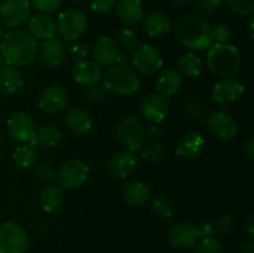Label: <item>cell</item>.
Listing matches in <instances>:
<instances>
[{
    "instance_id": "31",
    "label": "cell",
    "mask_w": 254,
    "mask_h": 253,
    "mask_svg": "<svg viewBox=\"0 0 254 253\" xmlns=\"http://www.w3.org/2000/svg\"><path fill=\"white\" fill-rule=\"evenodd\" d=\"M61 136V130L56 126H54V124H44L39 129H36L31 144H34L36 148L37 146L52 148V146H56Z\"/></svg>"
},
{
    "instance_id": "17",
    "label": "cell",
    "mask_w": 254,
    "mask_h": 253,
    "mask_svg": "<svg viewBox=\"0 0 254 253\" xmlns=\"http://www.w3.org/2000/svg\"><path fill=\"white\" fill-rule=\"evenodd\" d=\"M68 102L66 89L61 86H49L42 91L39 98V107L44 113L56 114L64 111Z\"/></svg>"
},
{
    "instance_id": "34",
    "label": "cell",
    "mask_w": 254,
    "mask_h": 253,
    "mask_svg": "<svg viewBox=\"0 0 254 253\" xmlns=\"http://www.w3.org/2000/svg\"><path fill=\"white\" fill-rule=\"evenodd\" d=\"M141 158L149 163H160L165 159V150L159 141H151L141 149Z\"/></svg>"
},
{
    "instance_id": "7",
    "label": "cell",
    "mask_w": 254,
    "mask_h": 253,
    "mask_svg": "<svg viewBox=\"0 0 254 253\" xmlns=\"http://www.w3.org/2000/svg\"><path fill=\"white\" fill-rule=\"evenodd\" d=\"M29 236L22 226L14 221L0 223V253H25Z\"/></svg>"
},
{
    "instance_id": "45",
    "label": "cell",
    "mask_w": 254,
    "mask_h": 253,
    "mask_svg": "<svg viewBox=\"0 0 254 253\" xmlns=\"http://www.w3.org/2000/svg\"><path fill=\"white\" fill-rule=\"evenodd\" d=\"M107 96V91L103 86H99V84H94L91 86L86 92V99L92 104L99 103V102L103 101Z\"/></svg>"
},
{
    "instance_id": "54",
    "label": "cell",
    "mask_w": 254,
    "mask_h": 253,
    "mask_svg": "<svg viewBox=\"0 0 254 253\" xmlns=\"http://www.w3.org/2000/svg\"><path fill=\"white\" fill-rule=\"evenodd\" d=\"M171 4L175 5V6L178 7H184L185 5H188V2L190 1V0H170Z\"/></svg>"
},
{
    "instance_id": "4",
    "label": "cell",
    "mask_w": 254,
    "mask_h": 253,
    "mask_svg": "<svg viewBox=\"0 0 254 253\" xmlns=\"http://www.w3.org/2000/svg\"><path fill=\"white\" fill-rule=\"evenodd\" d=\"M102 81L106 91L122 97L131 96L138 92L140 87V79L136 71L127 64L114 63L109 66L102 77Z\"/></svg>"
},
{
    "instance_id": "33",
    "label": "cell",
    "mask_w": 254,
    "mask_h": 253,
    "mask_svg": "<svg viewBox=\"0 0 254 253\" xmlns=\"http://www.w3.org/2000/svg\"><path fill=\"white\" fill-rule=\"evenodd\" d=\"M151 211L159 218L166 220L173 215V205L165 196H154L153 200H151Z\"/></svg>"
},
{
    "instance_id": "6",
    "label": "cell",
    "mask_w": 254,
    "mask_h": 253,
    "mask_svg": "<svg viewBox=\"0 0 254 253\" xmlns=\"http://www.w3.org/2000/svg\"><path fill=\"white\" fill-rule=\"evenodd\" d=\"M116 136L126 150L134 153L143 148L145 141V129L136 117L127 116L122 118L117 126Z\"/></svg>"
},
{
    "instance_id": "18",
    "label": "cell",
    "mask_w": 254,
    "mask_h": 253,
    "mask_svg": "<svg viewBox=\"0 0 254 253\" xmlns=\"http://www.w3.org/2000/svg\"><path fill=\"white\" fill-rule=\"evenodd\" d=\"M92 61L101 67H109L114 64L118 59L119 51L116 42L108 36H99L91 47Z\"/></svg>"
},
{
    "instance_id": "13",
    "label": "cell",
    "mask_w": 254,
    "mask_h": 253,
    "mask_svg": "<svg viewBox=\"0 0 254 253\" xmlns=\"http://www.w3.org/2000/svg\"><path fill=\"white\" fill-rule=\"evenodd\" d=\"M245 93V86L235 78H222L212 89V101L218 106H231L240 101Z\"/></svg>"
},
{
    "instance_id": "47",
    "label": "cell",
    "mask_w": 254,
    "mask_h": 253,
    "mask_svg": "<svg viewBox=\"0 0 254 253\" xmlns=\"http://www.w3.org/2000/svg\"><path fill=\"white\" fill-rule=\"evenodd\" d=\"M196 231H197L198 238H207L213 235L215 227H213L212 223L210 222H201L200 225L196 226Z\"/></svg>"
},
{
    "instance_id": "40",
    "label": "cell",
    "mask_w": 254,
    "mask_h": 253,
    "mask_svg": "<svg viewBox=\"0 0 254 253\" xmlns=\"http://www.w3.org/2000/svg\"><path fill=\"white\" fill-rule=\"evenodd\" d=\"M232 37V31L226 24H217L211 27V39L216 44H227Z\"/></svg>"
},
{
    "instance_id": "1",
    "label": "cell",
    "mask_w": 254,
    "mask_h": 253,
    "mask_svg": "<svg viewBox=\"0 0 254 253\" xmlns=\"http://www.w3.org/2000/svg\"><path fill=\"white\" fill-rule=\"evenodd\" d=\"M39 54L37 40L24 30H14L2 35L0 41V55L6 64L24 67L32 63Z\"/></svg>"
},
{
    "instance_id": "48",
    "label": "cell",
    "mask_w": 254,
    "mask_h": 253,
    "mask_svg": "<svg viewBox=\"0 0 254 253\" xmlns=\"http://www.w3.org/2000/svg\"><path fill=\"white\" fill-rule=\"evenodd\" d=\"M146 134H148V136L153 141H159L160 140L161 135H163V128L160 126V124H151V126H149Z\"/></svg>"
},
{
    "instance_id": "14",
    "label": "cell",
    "mask_w": 254,
    "mask_h": 253,
    "mask_svg": "<svg viewBox=\"0 0 254 253\" xmlns=\"http://www.w3.org/2000/svg\"><path fill=\"white\" fill-rule=\"evenodd\" d=\"M138 166V158L133 151L121 150L114 153L107 160L106 168L113 178L126 179L135 171Z\"/></svg>"
},
{
    "instance_id": "10",
    "label": "cell",
    "mask_w": 254,
    "mask_h": 253,
    "mask_svg": "<svg viewBox=\"0 0 254 253\" xmlns=\"http://www.w3.org/2000/svg\"><path fill=\"white\" fill-rule=\"evenodd\" d=\"M130 63L134 69L145 76H153L158 73L163 67L164 61L158 49L151 45H143L134 50L130 57Z\"/></svg>"
},
{
    "instance_id": "41",
    "label": "cell",
    "mask_w": 254,
    "mask_h": 253,
    "mask_svg": "<svg viewBox=\"0 0 254 253\" xmlns=\"http://www.w3.org/2000/svg\"><path fill=\"white\" fill-rule=\"evenodd\" d=\"M223 4V0H197L196 10L201 14V16H210L215 14Z\"/></svg>"
},
{
    "instance_id": "35",
    "label": "cell",
    "mask_w": 254,
    "mask_h": 253,
    "mask_svg": "<svg viewBox=\"0 0 254 253\" xmlns=\"http://www.w3.org/2000/svg\"><path fill=\"white\" fill-rule=\"evenodd\" d=\"M195 253H226V250L220 241L213 237H207L202 238L196 245Z\"/></svg>"
},
{
    "instance_id": "15",
    "label": "cell",
    "mask_w": 254,
    "mask_h": 253,
    "mask_svg": "<svg viewBox=\"0 0 254 253\" xmlns=\"http://www.w3.org/2000/svg\"><path fill=\"white\" fill-rule=\"evenodd\" d=\"M66 54L67 49L64 40L59 39V37H52V39L42 41V44L39 46L37 56L40 57L45 66L55 68L64 63V61L66 60Z\"/></svg>"
},
{
    "instance_id": "38",
    "label": "cell",
    "mask_w": 254,
    "mask_h": 253,
    "mask_svg": "<svg viewBox=\"0 0 254 253\" xmlns=\"http://www.w3.org/2000/svg\"><path fill=\"white\" fill-rule=\"evenodd\" d=\"M34 175L35 178L39 179L42 183H50V181H54L57 176V171L51 164H40V165L34 166Z\"/></svg>"
},
{
    "instance_id": "5",
    "label": "cell",
    "mask_w": 254,
    "mask_h": 253,
    "mask_svg": "<svg viewBox=\"0 0 254 253\" xmlns=\"http://www.w3.org/2000/svg\"><path fill=\"white\" fill-rule=\"evenodd\" d=\"M57 32L66 41H78L88 30V17L83 11L67 9L57 17Z\"/></svg>"
},
{
    "instance_id": "24",
    "label": "cell",
    "mask_w": 254,
    "mask_h": 253,
    "mask_svg": "<svg viewBox=\"0 0 254 253\" xmlns=\"http://www.w3.org/2000/svg\"><path fill=\"white\" fill-rule=\"evenodd\" d=\"M183 86L180 73L174 68H164L155 79V88L159 94L168 98L179 93Z\"/></svg>"
},
{
    "instance_id": "46",
    "label": "cell",
    "mask_w": 254,
    "mask_h": 253,
    "mask_svg": "<svg viewBox=\"0 0 254 253\" xmlns=\"http://www.w3.org/2000/svg\"><path fill=\"white\" fill-rule=\"evenodd\" d=\"M91 7L98 14H108L116 7V0H91Z\"/></svg>"
},
{
    "instance_id": "2",
    "label": "cell",
    "mask_w": 254,
    "mask_h": 253,
    "mask_svg": "<svg viewBox=\"0 0 254 253\" xmlns=\"http://www.w3.org/2000/svg\"><path fill=\"white\" fill-rule=\"evenodd\" d=\"M173 30L176 40L189 50L205 51L212 46L211 26L201 15H181L173 25Z\"/></svg>"
},
{
    "instance_id": "36",
    "label": "cell",
    "mask_w": 254,
    "mask_h": 253,
    "mask_svg": "<svg viewBox=\"0 0 254 253\" xmlns=\"http://www.w3.org/2000/svg\"><path fill=\"white\" fill-rule=\"evenodd\" d=\"M223 2L237 15L251 16L254 12V0H223Z\"/></svg>"
},
{
    "instance_id": "26",
    "label": "cell",
    "mask_w": 254,
    "mask_h": 253,
    "mask_svg": "<svg viewBox=\"0 0 254 253\" xmlns=\"http://www.w3.org/2000/svg\"><path fill=\"white\" fill-rule=\"evenodd\" d=\"M173 20L166 12L156 10L144 20V29L151 37H163L173 30Z\"/></svg>"
},
{
    "instance_id": "27",
    "label": "cell",
    "mask_w": 254,
    "mask_h": 253,
    "mask_svg": "<svg viewBox=\"0 0 254 253\" xmlns=\"http://www.w3.org/2000/svg\"><path fill=\"white\" fill-rule=\"evenodd\" d=\"M66 126L77 135H86L93 126V119L91 114L83 108H72L64 117Z\"/></svg>"
},
{
    "instance_id": "25",
    "label": "cell",
    "mask_w": 254,
    "mask_h": 253,
    "mask_svg": "<svg viewBox=\"0 0 254 253\" xmlns=\"http://www.w3.org/2000/svg\"><path fill=\"white\" fill-rule=\"evenodd\" d=\"M116 14L124 26H134L144 17L143 5L140 0H119Z\"/></svg>"
},
{
    "instance_id": "19",
    "label": "cell",
    "mask_w": 254,
    "mask_h": 253,
    "mask_svg": "<svg viewBox=\"0 0 254 253\" xmlns=\"http://www.w3.org/2000/svg\"><path fill=\"white\" fill-rule=\"evenodd\" d=\"M198 240L196 226L190 222H180L169 230L168 241L178 250H188L195 246Z\"/></svg>"
},
{
    "instance_id": "8",
    "label": "cell",
    "mask_w": 254,
    "mask_h": 253,
    "mask_svg": "<svg viewBox=\"0 0 254 253\" xmlns=\"http://www.w3.org/2000/svg\"><path fill=\"white\" fill-rule=\"evenodd\" d=\"M30 12L29 0H4L0 4V24L9 29H17L29 21Z\"/></svg>"
},
{
    "instance_id": "32",
    "label": "cell",
    "mask_w": 254,
    "mask_h": 253,
    "mask_svg": "<svg viewBox=\"0 0 254 253\" xmlns=\"http://www.w3.org/2000/svg\"><path fill=\"white\" fill-rule=\"evenodd\" d=\"M202 60L195 52H186L178 60V68L186 77H197L201 73Z\"/></svg>"
},
{
    "instance_id": "42",
    "label": "cell",
    "mask_w": 254,
    "mask_h": 253,
    "mask_svg": "<svg viewBox=\"0 0 254 253\" xmlns=\"http://www.w3.org/2000/svg\"><path fill=\"white\" fill-rule=\"evenodd\" d=\"M64 0H30V4L42 14L56 11L62 5Z\"/></svg>"
},
{
    "instance_id": "55",
    "label": "cell",
    "mask_w": 254,
    "mask_h": 253,
    "mask_svg": "<svg viewBox=\"0 0 254 253\" xmlns=\"http://www.w3.org/2000/svg\"><path fill=\"white\" fill-rule=\"evenodd\" d=\"M4 66H5V62H4V60H2L1 55H0V69H1Z\"/></svg>"
},
{
    "instance_id": "23",
    "label": "cell",
    "mask_w": 254,
    "mask_h": 253,
    "mask_svg": "<svg viewBox=\"0 0 254 253\" xmlns=\"http://www.w3.org/2000/svg\"><path fill=\"white\" fill-rule=\"evenodd\" d=\"M122 196L130 207H141L150 198V189L141 181H128L122 188Z\"/></svg>"
},
{
    "instance_id": "29",
    "label": "cell",
    "mask_w": 254,
    "mask_h": 253,
    "mask_svg": "<svg viewBox=\"0 0 254 253\" xmlns=\"http://www.w3.org/2000/svg\"><path fill=\"white\" fill-rule=\"evenodd\" d=\"M37 159H39V151L36 146L31 143L21 144L12 153V161L20 170L32 169L36 165Z\"/></svg>"
},
{
    "instance_id": "30",
    "label": "cell",
    "mask_w": 254,
    "mask_h": 253,
    "mask_svg": "<svg viewBox=\"0 0 254 253\" xmlns=\"http://www.w3.org/2000/svg\"><path fill=\"white\" fill-rule=\"evenodd\" d=\"M0 81H1L4 93L14 94L21 91L25 84L24 76L17 67L5 64L0 69Z\"/></svg>"
},
{
    "instance_id": "37",
    "label": "cell",
    "mask_w": 254,
    "mask_h": 253,
    "mask_svg": "<svg viewBox=\"0 0 254 253\" xmlns=\"http://www.w3.org/2000/svg\"><path fill=\"white\" fill-rule=\"evenodd\" d=\"M116 40L119 46H122L127 51H134L138 47V37L130 29L121 30L117 34Z\"/></svg>"
},
{
    "instance_id": "56",
    "label": "cell",
    "mask_w": 254,
    "mask_h": 253,
    "mask_svg": "<svg viewBox=\"0 0 254 253\" xmlns=\"http://www.w3.org/2000/svg\"><path fill=\"white\" fill-rule=\"evenodd\" d=\"M2 35H4V32H2V26H1V24H0V41H1V39H2Z\"/></svg>"
},
{
    "instance_id": "57",
    "label": "cell",
    "mask_w": 254,
    "mask_h": 253,
    "mask_svg": "<svg viewBox=\"0 0 254 253\" xmlns=\"http://www.w3.org/2000/svg\"><path fill=\"white\" fill-rule=\"evenodd\" d=\"M73 2H76V4H82V2H84L86 0H72Z\"/></svg>"
},
{
    "instance_id": "50",
    "label": "cell",
    "mask_w": 254,
    "mask_h": 253,
    "mask_svg": "<svg viewBox=\"0 0 254 253\" xmlns=\"http://www.w3.org/2000/svg\"><path fill=\"white\" fill-rule=\"evenodd\" d=\"M243 153L247 156L250 160H253L254 159V139L253 136H250L245 140L243 143Z\"/></svg>"
},
{
    "instance_id": "39",
    "label": "cell",
    "mask_w": 254,
    "mask_h": 253,
    "mask_svg": "<svg viewBox=\"0 0 254 253\" xmlns=\"http://www.w3.org/2000/svg\"><path fill=\"white\" fill-rule=\"evenodd\" d=\"M89 54L88 44L82 41H73L68 47V55L73 62H79L87 60Z\"/></svg>"
},
{
    "instance_id": "51",
    "label": "cell",
    "mask_w": 254,
    "mask_h": 253,
    "mask_svg": "<svg viewBox=\"0 0 254 253\" xmlns=\"http://www.w3.org/2000/svg\"><path fill=\"white\" fill-rule=\"evenodd\" d=\"M246 30H247L251 39H254V17L252 15H251L250 19L247 20V22H246Z\"/></svg>"
},
{
    "instance_id": "3",
    "label": "cell",
    "mask_w": 254,
    "mask_h": 253,
    "mask_svg": "<svg viewBox=\"0 0 254 253\" xmlns=\"http://www.w3.org/2000/svg\"><path fill=\"white\" fill-rule=\"evenodd\" d=\"M207 67L215 76L230 78L241 68L242 59L238 49L233 45L215 44L210 47L207 54Z\"/></svg>"
},
{
    "instance_id": "21",
    "label": "cell",
    "mask_w": 254,
    "mask_h": 253,
    "mask_svg": "<svg viewBox=\"0 0 254 253\" xmlns=\"http://www.w3.org/2000/svg\"><path fill=\"white\" fill-rule=\"evenodd\" d=\"M205 139L197 131H188L181 136L176 146V154L184 160H193L202 154L205 149Z\"/></svg>"
},
{
    "instance_id": "28",
    "label": "cell",
    "mask_w": 254,
    "mask_h": 253,
    "mask_svg": "<svg viewBox=\"0 0 254 253\" xmlns=\"http://www.w3.org/2000/svg\"><path fill=\"white\" fill-rule=\"evenodd\" d=\"M39 202L42 211L47 213H54L64 206V191L57 185H47L41 189L39 193Z\"/></svg>"
},
{
    "instance_id": "49",
    "label": "cell",
    "mask_w": 254,
    "mask_h": 253,
    "mask_svg": "<svg viewBox=\"0 0 254 253\" xmlns=\"http://www.w3.org/2000/svg\"><path fill=\"white\" fill-rule=\"evenodd\" d=\"M243 228H245V232L247 233V236L250 238L254 237V215L250 213L247 217L243 221Z\"/></svg>"
},
{
    "instance_id": "20",
    "label": "cell",
    "mask_w": 254,
    "mask_h": 253,
    "mask_svg": "<svg viewBox=\"0 0 254 253\" xmlns=\"http://www.w3.org/2000/svg\"><path fill=\"white\" fill-rule=\"evenodd\" d=\"M71 73L74 82L86 87L98 84L102 81V77H103L102 67L98 66L96 62L89 61V60L74 62V64L72 66Z\"/></svg>"
},
{
    "instance_id": "53",
    "label": "cell",
    "mask_w": 254,
    "mask_h": 253,
    "mask_svg": "<svg viewBox=\"0 0 254 253\" xmlns=\"http://www.w3.org/2000/svg\"><path fill=\"white\" fill-rule=\"evenodd\" d=\"M241 253H254V245L252 242H246L241 246Z\"/></svg>"
},
{
    "instance_id": "44",
    "label": "cell",
    "mask_w": 254,
    "mask_h": 253,
    "mask_svg": "<svg viewBox=\"0 0 254 253\" xmlns=\"http://www.w3.org/2000/svg\"><path fill=\"white\" fill-rule=\"evenodd\" d=\"M186 111H188L189 116L195 121H202L207 117V111H206L205 106L198 101H190L186 104Z\"/></svg>"
},
{
    "instance_id": "52",
    "label": "cell",
    "mask_w": 254,
    "mask_h": 253,
    "mask_svg": "<svg viewBox=\"0 0 254 253\" xmlns=\"http://www.w3.org/2000/svg\"><path fill=\"white\" fill-rule=\"evenodd\" d=\"M116 63H119V64H127V66H130V56H128V55H122L119 54L118 55V59H117V62Z\"/></svg>"
},
{
    "instance_id": "9",
    "label": "cell",
    "mask_w": 254,
    "mask_h": 253,
    "mask_svg": "<svg viewBox=\"0 0 254 253\" xmlns=\"http://www.w3.org/2000/svg\"><path fill=\"white\" fill-rule=\"evenodd\" d=\"M88 165L79 159H71L60 168L56 179L60 186L67 190H73L83 186L88 180Z\"/></svg>"
},
{
    "instance_id": "12",
    "label": "cell",
    "mask_w": 254,
    "mask_h": 253,
    "mask_svg": "<svg viewBox=\"0 0 254 253\" xmlns=\"http://www.w3.org/2000/svg\"><path fill=\"white\" fill-rule=\"evenodd\" d=\"M207 128L215 138L222 141L232 140L238 133V124L235 117L223 111L213 112L208 116Z\"/></svg>"
},
{
    "instance_id": "58",
    "label": "cell",
    "mask_w": 254,
    "mask_h": 253,
    "mask_svg": "<svg viewBox=\"0 0 254 253\" xmlns=\"http://www.w3.org/2000/svg\"><path fill=\"white\" fill-rule=\"evenodd\" d=\"M4 93V88H2V84H1V81H0V94Z\"/></svg>"
},
{
    "instance_id": "22",
    "label": "cell",
    "mask_w": 254,
    "mask_h": 253,
    "mask_svg": "<svg viewBox=\"0 0 254 253\" xmlns=\"http://www.w3.org/2000/svg\"><path fill=\"white\" fill-rule=\"evenodd\" d=\"M29 31L36 40H50L56 37V20L49 14H36L29 19Z\"/></svg>"
},
{
    "instance_id": "16",
    "label": "cell",
    "mask_w": 254,
    "mask_h": 253,
    "mask_svg": "<svg viewBox=\"0 0 254 253\" xmlns=\"http://www.w3.org/2000/svg\"><path fill=\"white\" fill-rule=\"evenodd\" d=\"M140 111L144 118L151 124H160L168 116V101L158 92H154L141 101Z\"/></svg>"
},
{
    "instance_id": "43",
    "label": "cell",
    "mask_w": 254,
    "mask_h": 253,
    "mask_svg": "<svg viewBox=\"0 0 254 253\" xmlns=\"http://www.w3.org/2000/svg\"><path fill=\"white\" fill-rule=\"evenodd\" d=\"M233 226H235V222H233V218L230 213H223L220 217L216 220V223L213 227L216 228L220 235H228L230 232H232Z\"/></svg>"
},
{
    "instance_id": "11",
    "label": "cell",
    "mask_w": 254,
    "mask_h": 253,
    "mask_svg": "<svg viewBox=\"0 0 254 253\" xmlns=\"http://www.w3.org/2000/svg\"><path fill=\"white\" fill-rule=\"evenodd\" d=\"M6 130L10 138L19 144L31 143L36 126L31 117L25 112H15L6 122Z\"/></svg>"
}]
</instances>
